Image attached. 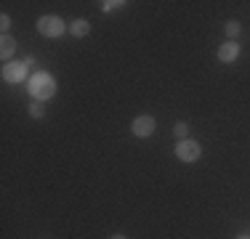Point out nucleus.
<instances>
[{
	"mask_svg": "<svg viewBox=\"0 0 250 239\" xmlns=\"http://www.w3.org/2000/svg\"><path fill=\"white\" fill-rule=\"evenodd\" d=\"M32 101H48L56 96V77L48 75V72H35L29 77V85H27Z\"/></svg>",
	"mask_w": 250,
	"mask_h": 239,
	"instance_id": "f257e3e1",
	"label": "nucleus"
},
{
	"mask_svg": "<svg viewBox=\"0 0 250 239\" xmlns=\"http://www.w3.org/2000/svg\"><path fill=\"white\" fill-rule=\"evenodd\" d=\"M67 24H64V19L62 16H53V14H48V16H40L38 19V32L43 35V38H62L64 32H67Z\"/></svg>",
	"mask_w": 250,
	"mask_h": 239,
	"instance_id": "f03ea898",
	"label": "nucleus"
},
{
	"mask_svg": "<svg viewBox=\"0 0 250 239\" xmlns=\"http://www.w3.org/2000/svg\"><path fill=\"white\" fill-rule=\"evenodd\" d=\"M176 157H178V162L192 165V162H197V159L202 157V146L194 139H184V141L176 143Z\"/></svg>",
	"mask_w": 250,
	"mask_h": 239,
	"instance_id": "7ed1b4c3",
	"label": "nucleus"
},
{
	"mask_svg": "<svg viewBox=\"0 0 250 239\" xmlns=\"http://www.w3.org/2000/svg\"><path fill=\"white\" fill-rule=\"evenodd\" d=\"M27 75H29V67L24 61H8V64H3V69H0V77H3L5 82H11V85L27 80Z\"/></svg>",
	"mask_w": 250,
	"mask_h": 239,
	"instance_id": "20e7f679",
	"label": "nucleus"
},
{
	"mask_svg": "<svg viewBox=\"0 0 250 239\" xmlns=\"http://www.w3.org/2000/svg\"><path fill=\"white\" fill-rule=\"evenodd\" d=\"M154 130H157V120L152 115H139L130 122V133H133L136 139H149Z\"/></svg>",
	"mask_w": 250,
	"mask_h": 239,
	"instance_id": "39448f33",
	"label": "nucleus"
},
{
	"mask_svg": "<svg viewBox=\"0 0 250 239\" xmlns=\"http://www.w3.org/2000/svg\"><path fill=\"white\" fill-rule=\"evenodd\" d=\"M216 56H218V61H224V64L237 61V56H240V43H237V40H226L224 45H218Z\"/></svg>",
	"mask_w": 250,
	"mask_h": 239,
	"instance_id": "423d86ee",
	"label": "nucleus"
},
{
	"mask_svg": "<svg viewBox=\"0 0 250 239\" xmlns=\"http://www.w3.org/2000/svg\"><path fill=\"white\" fill-rule=\"evenodd\" d=\"M14 51H16V40L11 38V35H3V38H0V56H3V64L11 61Z\"/></svg>",
	"mask_w": 250,
	"mask_h": 239,
	"instance_id": "0eeeda50",
	"label": "nucleus"
},
{
	"mask_svg": "<svg viewBox=\"0 0 250 239\" xmlns=\"http://www.w3.org/2000/svg\"><path fill=\"white\" fill-rule=\"evenodd\" d=\"M88 32H91V24H88L85 19H75L72 24H69V35H72V38H85Z\"/></svg>",
	"mask_w": 250,
	"mask_h": 239,
	"instance_id": "6e6552de",
	"label": "nucleus"
},
{
	"mask_svg": "<svg viewBox=\"0 0 250 239\" xmlns=\"http://www.w3.org/2000/svg\"><path fill=\"white\" fill-rule=\"evenodd\" d=\"M224 32H226V38H229V40H237V38H240V32H242V24L237 19H229L224 24Z\"/></svg>",
	"mask_w": 250,
	"mask_h": 239,
	"instance_id": "1a4fd4ad",
	"label": "nucleus"
},
{
	"mask_svg": "<svg viewBox=\"0 0 250 239\" xmlns=\"http://www.w3.org/2000/svg\"><path fill=\"white\" fill-rule=\"evenodd\" d=\"M29 117H32V120H43L45 117L43 101H32V104H29Z\"/></svg>",
	"mask_w": 250,
	"mask_h": 239,
	"instance_id": "9d476101",
	"label": "nucleus"
},
{
	"mask_svg": "<svg viewBox=\"0 0 250 239\" xmlns=\"http://www.w3.org/2000/svg\"><path fill=\"white\" fill-rule=\"evenodd\" d=\"M173 136H176L178 141L189 139V122H176V125H173Z\"/></svg>",
	"mask_w": 250,
	"mask_h": 239,
	"instance_id": "9b49d317",
	"label": "nucleus"
},
{
	"mask_svg": "<svg viewBox=\"0 0 250 239\" xmlns=\"http://www.w3.org/2000/svg\"><path fill=\"white\" fill-rule=\"evenodd\" d=\"M120 5H125L123 0H106V3H101V11H115V8H120Z\"/></svg>",
	"mask_w": 250,
	"mask_h": 239,
	"instance_id": "f8f14e48",
	"label": "nucleus"
},
{
	"mask_svg": "<svg viewBox=\"0 0 250 239\" xmlns=\"http://www.w3.org/2000/svg\"><path fill=\"white\" fill-rule=\"evenodd\" d=\"M0 29H3V35H8V29H11V16L8 14L0 16Z\"/></svg>",
	"mask_w": 250,
	"mask_h": 239,
	"instance_id": "ddd939ff",
	"label": "nucleus"
},
{
	"mask_svg": "<svg viewBox=\"0 0 250 239\" xmlns=\"http://www.w3.org/2000/svg\"><path fill=\"white\" fill-rule=\"evenodd\" d=\"M109 239H128V237H125V234H112Z\"/></svg>",
	"mask_w": 250,
	"mask_h": 239,
	"instance_id": "4468645a",
	"label": "nucleus"
},
{
	"mask_svg": "<svg viewBox=\"0 0 250 239\" xmlns=\"http://www.w3.org/2000/svg\"><path fill=\"white\" fill-rule=\"evenodd\" d=\"M234 239H250V234H240V237H234Z\"/></svg>",
	"mask_w": 250,
	"mask_h": 239,
	"instance_id": "2eb2a0df",
	"label": "nucleus"
}]
</instances>
